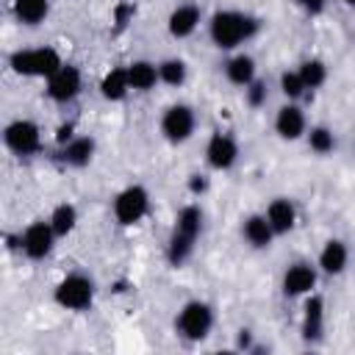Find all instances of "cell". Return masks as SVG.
<instances>
[{
  "label": "cell",
  "instance_id": "1",
  "mask_svg": "<svg viewBox=\"0 0 355 355\" xmlns=\"http://www.w3.org/2000/svg\"><path fill=\"white\" fill-rule=\"evenodd\" d=\"M258 28H261V19H255L244 11H216L208 25L214 44L222 50H233L241 42L252 39L258 33Z\"/></svg>",
  "mask_w": 355,
  "mask_h": 355
},
{
  "label": "cell",
  "instance_id": "2",
  "mask_svg": "<svg viewBox=\"0 0 355 355\" xmlns=\"http://www.w3.org/2000/svg\"><path fill=\"white\" fill-rule=\"evenodd\" d=\"M200 230H202V211L197 205L180 208V214L175 219V230H172L169 244H166V258H169L172 266H180L191 255Z\"/></svg>",
  "mask_w": 355,
  "mask_h": 355
},
{
  "label": "cell",
  "instance_id": "3",
  "mask_svg": "<svg viewBox=\"0 0 355 355\" xmlns=\"http://www.w3.org/2000/svg\"><path fill=\"white\" fill-rule=\"evenodd\" d=\"M11 69L17 75L28 78H50L61 67V55L53 47H33V50H17L8 58Z\"/></svg>",
  "mask_w": 355,
  "mask_h": 355
},
{
  "label": "cell",
  "instance_id": "4",
  "mask_svg": "<svg viewBox=\"0 0 355 355\" xmlns=\"http://www.w3.org/2000/svg\"><path fill=\"white\" fill-rule=\"evenodd\" d=\"M175 327H178V333H180L183 338H189V341L205 338V336L211 333V327H214V311H211V305H208V302H200V300L186 302V305L180 308L178 319H175Z\"/></svg>",
  "mask_w": 355,
  "mask_h": 355
},
{
  "label": "cell",
  "instance_id": "5",
  "mask_svg": "<svg viewBox=\"0 0 355 355\" xmlns=\"http://www.w3.org/2000/svg\"><path fill=\"white\" fill-rule=\"evenodd\" d=\"M94 300V283L92 277L75 272V275H67L58 286H55V302L67 311H86Z\"/></svg>",
  "mask_w": 355,
  "mask_h": 355
},
{
  "label": "cell",
  "instance_id": "6",
  "mask_svg": "<svg viewBox=\"0 0 355 355\" xmlns=\"http://www.w3.org/2000/svg\"><path fill=\"white\" fill-rule=\"evenodd\" d=\"M3 141L17 155H33L39 150V144H42V133H39V125L36 122H31V119H14L11 125H6Z\"/></svg>",
  "mask_w": 355,
  "mask_h": 355
},
{
  "label": "cell",
  "instance_id": "7",
  "mask_svg": "<svg viewBox=\"0 0 355 355\" xmlns=\"http://www.w3.org/2000/svg\"><path fill=\"white\" fill-rule=\"evenodd\" d=\"M150 208V194L141 186H128L114 200V216L119 225H136Z\"/></svg>",
  "mask_w": 355,
  "mask_h": 355
},
{
  "label": "cell",
  "instance_id": "8",
  "mask_svg": "<svg viewBox=\"0 0 355 355\" xmlns=\"http://www.w3.org/2000/svg\"><path fill=\"white\" fill-rule=\"evenodd\" d=\"M194 125H197V119H194V111L189 105H169L161 116V133L172 144L186 141L194 133Z\"/></svg>",
  "mask_w": 355,
  "mask_h": 355
},
{
  "label": "cell",
  "instance_id": "9",
  "mask_svg": "<svg viewBox=\"0 0 355 355\" xmlns=\"http://www.w3.org/2000/svg\"><path fill=\"white\" fill-rule=\"evenodd\" d=\"M53 241H55V230H53L50 219H47V222H33V225H28L25 233L19 236V247H22V252H25L31 261H42L44 255H50Z\"/></svg>",
  "mask_w": 355,
  "mask_h": 355
},
{
  "label": "cell",
  "instance_id": "10",
  "mask_svg": "<svg viewBox=\"0 0 355 355\" xmlns=\"http://www.w3.org/2000/svg\"><path fill=\"white\" fill-rule=\"evenodd\" d=\"M80 92V69L72 64H61L50 78H47V94L55 103H69Z\"/></svg>",
  "mask_w": 355,
  "mask_h": 355
},
{
  "label": "cell",
  "instance_id": "11",
  "mask_svg": "<svg viewBox=\"0 0 355 355\" xmlns=\"http://www.w3.org/2000/svg\"><path fill=\"white\" fill-rule=\"evenodd\" d=\"M236 158H239V144H236V139L233 136H227V133H214L211 139H208V147H205V161H208V166H214V169H230L233 164H236Z\"/></svg>",
  "mask_w": 355,
  "mask_h": 355
},
{
  "label": "cell",
  "instance_id": "12",
  "mask_svg": "<svg viewBox=\"0 0 355 355\" xmlns=\"http://www.w3.org/2000/svg\"><path fill=\"white\" fill-rule=\"evenodd\" d=\"M316 286V269L311 263H291L283 275V294L286 297H302Z\"/></svg>",
  "mask_w": 355,
  "mask_h": 355
},
{
  "label": "cell",
  "instance_id": "13",
  "mask_svg": "<svg viewBox=\"0 0 355 355\" xmlns=\"http://www.w3.org/2000/svg\"><path fill=\"white\" fill-rule=\"evenodd\" d=\"M200 8L194 6V3H183V6H178L172 14H169V33L175 36V39H186V36H191L194 31H197V25H200Z\"/></svg>",
  "mask_w": 355,
  "mask_h": 355
},
{
  "label": "cell",
  "instance_id": "14",
  "mask_svg": "<svg viewBox=\"0 0 355 355\" xmlns=\"http://www.w3.org/2000/svg\"><path fill=\"white\" fill-rule=\"evenodd\" d=\"M275 130L280 133V139H300L305 133V114L300 105H283L275 116Z\"/></svg>",
  "mask_w": 355,
  "mask_h": 355
},
{
  "label": "cell",
  "instance_id": "15",
  "mask_svg": "<svg viewBox=\"0 0 355 355\" xmlns=\"http://www.w3.org/2000/svg\"><path fill=\"white\" fill-rule=\"evenodd\" d=\"M266 219H269L275 236H283V233H288V230L294 227V222H297V208H294L291 200L277 197V200L269 202V208H266Z\"/></svg>",
  "mask_w": 355,
  "mask_h": 355
},
{
  "label": "cell",
  "instance_id": "16",
  "mask_svg": "<svg viewBox=\"0 0 355 355\" xmlns=\"http://www.w3.org/2000/svg\"><path fill=\"white\" fill-rule=\"evenodd\" d=\"M241 233H244V239H247L255 250L269 247V244H272V239H275V230H272V225H269L266 214H252V216H247V219H244V225H241Z\"/></svg>",
  "mask_w": 355,
  "mask_h": 355
},
{
  "label": "cell",
  "instance_id": "17",
  "mask_svg": "<svg viewBox=\"0 0 355 355\" xmlns=\"http://www.w3.org/2000/svg\"><path fill=\"white\" fill-rule=\"evenodd\" d=\"M347 261H349V250H347V244L338 241V239H330V241L322 247V252H319V269H322L324 275H341L344 266H347Z\"/></svg>",
  "mask_w": 355,
  "mask_h": 355
},
{
  "label": "cell",
  "instance_id": "18",
  "mask_svg": "<svg viewBox=\"0 0 355 355\" xmlns=\"http://www.w3.org/2000/svg\"><path fill=\"white\" fill-rule=\"evenodd\" d=\"M324 333V300L311 297L305 302V316H302V338L305 341H319Z\"/></svg>",
  "mask_w": 355,
  "mask_h": 355
},
{
  "label": "cell",
  "instance_id": "19",
  "mask_svg": "<svg viewBox=\"0 0 355 355\" xmlns=\"http://www.w3.org/2000/svg\"><path fill=\"white\" fill-rule=\"evenodd\" d=\"M94 155V139L89 136H75L72 141H67L61 147V161L69 166H86Z\"/></svg>",
  "mask_w": 355,
  "mask_h": 355
},
{
  "label": "cell",
  "instance_id": "20",
  "mask_svg": "<svg viewBox=\"0 0 355 355\" xmlns=\"http://www.w3.org/2000/svg\"><path fill=\"white\" fill-rule=\"evenodd\" d=\"M225 75H227L230 83L247 89V86L255 80V61H252V55H247V53L233 55V58L225 64Z\"/></svg>",
  "mask_w": 355,
  "mask_h": 355
},
{
  "label": "cell",
  "instance_id": "21",
  "mask_svg": "<svg viewBox=\"0 0 355 355\" xmlns=\"http://www.w3.org/2000/svg\"><path fill=\"white\" fill-rule=\"evenodd\" d=\"M128 80H130V89L147 92V89H153L161 80V75H158V67L155 64H150V61H133V64H128Z\"/></svg>",
  "mask_w": 355,
  "mask_h": 355
},
{
  "label": "cell",
  "instance_id": "22",
  "mask_svg": "<svg viewBox=\"0 0 355 355\" xmlns=\"http://www.w3.org/2000/svg\"><path fill=\"white\" fill-rule=\"evenodd\" d=\"M128 89H130L128 67H116V69H111V72L103 78V83H100V92H103L105 100H122V97L128 94Z\"/></svg>",
  "mask_w": 355,
  "mask_h": 355
},
{
  "label": "cell",
  "instance_id": "23",
  "mask_svg": "<svg viewBox=\"0 0 355 355\" xmlns=\"http://www.w3.org/2000/svg\"><path fill=\"white\" fill-rule=\"evenodd\" d=\"M50 11V0H14V14L22 25H39Z\"/></svg>",
  "mask_w": 355,
  "mask_h": 355
},
{
  "label": "cell",
  "instance_id": "24",
  "mask_svg": "<svg viewBox=\"0 0 355 355\" xmlns=\"http://www.w3.org/2000/svg\"><path fill=\"white\" fill-rule=\"evenodd\" d=\"M297 72H300L305 89H319V86L327 80V67H324V61H319V58H308V61H302Z\"/></svg>",
  "mask_w": 355,
  "mask_h": 355
},
{
  "label": "cell",
  "instance_id": "25",
  "mask_svg": "<svg viewBox=\"0 0 355 355\" xmlns=\"http://www.w3.org/2000/svg\"><path fill=\"white\" fill-rule=\"evenodd\" d=\"M75 222H78V211H75V205H69V202L55 205L53 214H50V225H53L55 236H67V233L75 227Z\"/></svg>",
  "mask_w": 355,
  "mask_h": 355
},
{
  "label": "cell",
  "instance_id": "26",
  "mask_svg": "<svg viewBox=\"0 0 355 355\" xmlns=\"http://www.w3.org/2000/svg\"><path fill=\"white\" fill-rule=\"evenodd\" d=\"M308 147H311L313 153H319V155L333 153V147H336V136H333V130L324 128V125L311 128V133H308Z\"/></svg>",
  "mask_w": 355,
  "mask_h": 355
},
{
  "label": "cell",
  "instance_id": "27",
  "mask_svg": "<svg viewBox=\"0 0 355 355\" xmlns=\"http://www.w3.org/2000/svg\"><path fill=\"white\" fill-rule=\"evenodd\" d=\"M158 75H161L164 83L180 86V83L186 80V64H183L180 58H166V61L158 64Z\"/></svg>",
  "mask_w": 355,
  "mask_h": 355
},
{
  "label": "cell",
  "instance_id": "28",
  "mask_svg": "<svg viewBox=\"0 0 355 355\" xmlns=\"http://www.w3.org/2000/svg\"><path fill=\"white\" fill-rule=\"evenodd\" d=\"M280 89H283V94L288 100H297V97H302L308 92L305 83H302V78H300V72H283L280 75Z\"/></svg>",
  "mask_w": 355,
  "mask_h": 355
},
{
  "label": "cell",
  "instance_id": "29",
  "mask_svg": "<svg viewBox=\"0 0 355 355\" xmlns=\"http://www.w3.org/2000/svg\"><path fill=\"white\" fill-rule=\"evenodd\" d=\"M244 92H247V103H250L252 108H258V105L266 103V83H263V80H252Z\"/></svg>",
  "mask_w": 355,
  "mask_h": 355
},
{
  "label": "cell",
  "instance_id": "30",
  "mask_svg": "<svg viewBox=\"0 0 355 355\" xmlns=\"http://www.w3.org/2000/svg\"><path fill=\"white\" fill-rule=\"evenodd\" d=\"M72 139H75V136H72V125H61V128H58V133H55V141L64 147V144H67V141H72Z\"/></svg>",
  "mask_w": 355,
  "mask_h": 355
},
{
  "label": "cell",
  "instance_id": "31",
  "mask_svg": "<svg viewBox=\"0 0 355 355\" xmlns=\"http://www.w3.org/2000/svg\"><path fill=\"white\" fill-rule=\"evenodd\" d=\"M308 14H319L322 8H324V0H297Z\"/></svg>",
  "mask_w": 355,
  "mask_h": 355
},
{
  "label": "cell",
  "instance_id": "32",
  "mask_svg": "<svg viewBox=\"0 0 355 355\" xmlns=\"http://www.w3.org/2000/svg\"><path fill=\"white\" fill-rule=\"evenodd\" d=\"M205 186H208V183H205L200 175H194V178H191V191H202Z\"/></svg>",
  "mask_w": 355,
  "mask_h": 355
},
{
  "label": "cell",
  "instance_id": "33",
  "mask_svg": "<svg viewBox=\"0 0 355 355\" xmlns=\"http://www.w3.org/2000/svg\"><path fill=\"white\" fill-rule=\"evenodd\" d=\"M239 347H241V349H250V333H247V330H241V336H239Z\"/></svg>",
  "mask_w": 355,
  "mask_h": 355
},
{
  "label": "cell",
  "instance_id": "34",
  "mask_svg": "<svg viewBox=\"0 0 355 355\" xmlns=\"http://www.w3.org/2000/svg\"><path fill=\"white\" fill-rule=\"evenodd\" d=\"M344 3H347V6H355V0H344Z\"/></svg>",
  "mask_w": 355,
  "mask_h": 355
}]
</instances>
